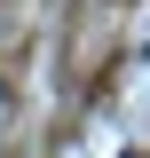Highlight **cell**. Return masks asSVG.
<instances>
[]
</instances>
